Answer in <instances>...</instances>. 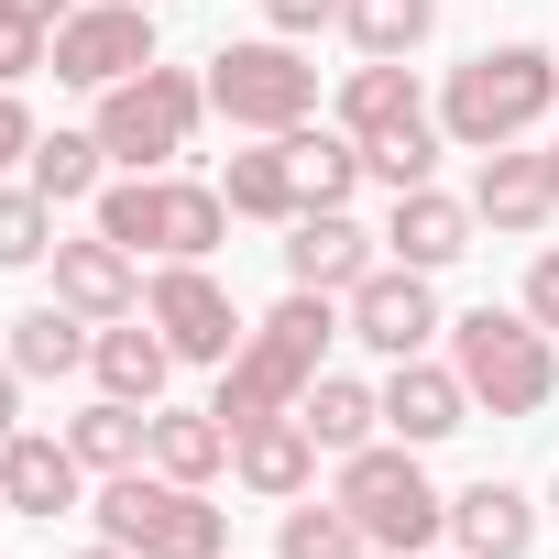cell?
I'll use <instances>...</instances> for the list:
<instances>
[{"mask_svg": "<svg viewBox=\"0 0 559 559\" xmlns=\"http://www.w3.org/2000/svg\"><path fill=\"white\" fill-rule=\"evenodd\" d=\"M341 341V297H319V286H286V297H274L252 330H241V352L219 362V428L241 439V428H263V417H297V395L330 373L319 352Z\"/></svg>", "mask_w": 559, "mask_h": 559, "instance_id": "cell-1", "label": "cell"}, {"mask_svg": "<svg viewBox=\"0 0 559 559\" xmlns=\"http://www.w3.org/2000/svg\"><path fill=\"white\" fill-rule=\"evenodd\" d=\"M559 110V56L548 45H483L439 78V132L450 154H493V143H526L537 121Z\"/></svg>", "mask_w": 559, "mask_h": 559, "instance_id": "cell-2", "label": "cell"}, {"mask_svg": "<svg viewBox=\"0 0 559 559\" xmlns=\"http://www.w3.org/2000/svg\"><path fill=\"white\" fill-rule=\"evenodd\" d=\"M88 230H110L121 252H154V263H209L230 241V198L209 176H110L88 198Z\"/></svg>", "mask_w": 559, "mask_h": 559, "instance_id": "cell-3", "label": "cell"}, {"mask_svg": "<svg viewBox=\"0 0 559 559\" xmlns=\"http://www.w3.org/2000/svg\"><path fill=\"white\" fill-rule=\"evenodd\" d=\"M88 515H99V537H121L143 559H230V504H209V483H176L154 461L110 472L88 493Z\"/></svg>", "mask_w": 559, "mask_h": 559, "instance_id": "cell-4", "label": "cell"}, {"mask_svg": "<svg viewBox=\"0 0 559 559\" xmlns=\"http://www.w3.org/2000/svg\"><path fill=\"white\" fill-rule=\"evenodd\" d=\"M198 121H209V78H187V67H143V78H121V88H99V154L121 165V176H165L187 143H198Z\"/></svg>", "mask_w": 559, "mask_h": 559, "instance_id": "cell-5", "label": "cell"}, {"mask_svg": "<svg viewBox=\"0 0 559 559\" xmlns=\"http://www.w3.org/2000/svg\"><path fill=\"white\" fill-rule=\"evenodd\" d=\"M450 362H461L472 406H493V417H537V406L559 395V341H548L526 308H472V319H450Z\"/></svg>", "mask_w": 559, "mask_h": 559, "instance_id": "cell-6", "label": "cell"}, {"mask_svg": "<svg viewBox=\"0 0 559 559\" xmlns=\"http://www.w3.org/2000/svg\"><path fill=\"white\" fill-rule=\"evenodd\" d=\"M330 493H341V504H352V526H362L373 548H395V559H417V548H439V537H450V493L428 483V461H417L406 439L352 450Z\"/></svg>", "mask_w": 559, "mask_h": 559, "instance_id": "cell-7", "label": "cell"}, {"mask_svg": "<svg viewBox=\"0 0 559 559\" xmlns=\"http://www.w3.org/2000/svg\"><path fill=\"white\" fill-rule=\"evenodd\" d=\"M209 110H219L230 132L274 143V132L319 121V67H308L286 34H241V45H219V56H209Z\"/></svg>", "mask_w": 559, "mask_h": 559, "instance_id": "cell-8", "label": "cell"}, {"mask_svg": "<svg viewBox=\"0 0 559 559\" xmlns=\"http://www.w3.org/2000/svg\"><path fill=\"white\" fill-rule=\"evenodd\" d=\"M143 319L176 341V362H209V373H219V362L241 352V330H252L209 263H154V274H143Z\"/></svg>", "mask_w": 559, "mask_h": 559, "instance_id": "cell-9", "label": "cell"}, {"mask_svg": "<svg viewBox=\"0 0 559 559\" xmlns=\"http://www.w3.org/2000/svg\"><path fill=\"white\" fill-rule=\"evenodd\" d=\"M154 67V12L143 0H78V12L56 23V78L67 88H121V78H143Z\"/></svg>", "mask_w": 559, "mask_h": 559, "instance_id": "cell-10", "label": "cell"}, {"mask_svg": "<svg viewBox=\"0 0 559 559\" xmlns=\"http://www.w3.org/2000/svg\"><path fill=\"white\" fill-rule=\"evenodd\" d=\"M341 330H352L362 352H384V362H417V352H428V341H439L450 319H439V286H428V274L384 252V263L362 274V286L341 297Z\"/></svg>", "mask_w": 559, "mask_h": 559, "instance_id": "cell-11", "label": "cell"}, {"mask_svg": "<svg viewBox=\"0 0 559 559\" xmlns=\"http://www.w3.org/2000/svg\"><path fill=\"white\" fill-rule=\"evenodd\" d=\"M56 308H78L88 330H110V319H143V252H121L110 230H78V241H56Z\"/></svg>", "mask_w": 559, "mask_h": 559, "instance_id": "cell-12", "label": "cell"}, {"mask_svg": "<svg viewBox=\"0 0 559 559\" xmlns=\"http://www.w3.org/2000/svg\"><path fill=\"white\" fill-rule=\"evenodd\" d=\"M373 263H384V230H362L352 209H297V219H286V286L352 297Z\"/></svg>", "mask_w": 559, "mask_h": 559, "instance_id": "cell-13", "label": "cell"}, {"mask_svg": "<svg viewBox=\"0 0 559 559\" xmlns=\"http://www.w3.org/2000/svg\"><path fill=\"white\" fill-rule=\"evenodd\" d=\"M472 219L504 230V241L548 230V219H559V176H548V154H537V143H493L483 176H472Z\"/></svg>", "mask_w": 559, "mask_h": 559, "instance_id": "cell-14", "label": "cell"}, {"mask_svg": "<svg viewBox=\"0 0 559 559\" xmlns=\"http://www.w3.org/2000/svg\"><path fill=\"white\" fill-rule=\"evenodd\" d=\"M472 428V384H461V362H395L384 373V439H406V450H439V439H461Z\"/></svg>", "mask_w": 559, "mask_h": 559, "instance_id": "cell-15", "label": "cell"}, {"mask_svg": "<svg viewBox=\"0 0 559 559\" xmlns=\"http://www.w3.org/2000/svg\"><path fill=\"white\" fill-rule=\"evenodd\" d=\"M537 526H548V504H537L526 483H504V472H483V483L450 493V548H461V559H526Z\"/></svg>", "mask_w": 559, "mask_h": 559, "instance_id": "cell-16", "label": "cell"}, {"mask_svg": "<svg viewBox=\"0 0 559 559\" xmlns=\"http://www.w3.org/2000/svg\"><path fill=\"white\" fill-rule=\"evenodd\" d=\"M0 493H12V515L56 526V515L88 504V461L67 439H45V428H12V439H0Z\"/></svg>", "mask_w": 559, "mask_h": 559, "instance_id": "cell-17", "label": "cell"}, {"mask_svg": "<svg viewBox=\"0 0 559 559\" xmlns=\"http://www.w3.org/2000/svg\"><path fill=\"white\" fill-rule=\"evenodd\" d=\"M230 483H241L252 504H297V493H319V439H308V417H263V428H241V439H230Z\"/></svg>", "mask_w": 559, "mask_h": 559, "instance_id": "cell-18", "label": "cell"}, {"mask_svg": "<svg viewBox=\"0 0 559 559\" xmlns=\"http://www.w3.org/2000/svg\"><path fill=\"white\" fill-rule=\"evenodd\" d=\"M341 132L352 143H384V132H406V121H428V88H417V67L406 56H362L352 78H341Z\"/></svg>", "mask_w": 559, "mask_h": 559, "instance_id": "cell-19", "label": "cell"}, {"mask_svg": "<svg viewBox=\"0 0 559 559\" xmlns=\"http://www.w3.org/2000/svg\"><path fill=\"white\" fill-rule=\"evenodd\" d=\"M472 198H450V187H406L395 198V219H384V252L395 263H417V274H439V263H461L472 252Z\"/></svg>", "mask_w": 559, "mask_h": 559, "instance_id": "cell-20", "label": "cell"}, {"mask_svg": "<svg viewBox=\"0 0 559 559\" xmlns=\"http://www.w3.org/2000/svg\"><path fill=\"white\" fill-rule=\"evenodd\" d=\"M88 373H99V395H132V406H165V373H176V341H165L154 319H110V330L88 341Z\"/></svg>", "mask_w": 559, "mask_h": 559, "instance_id": "cell-21", "label": "cell"}, {"mask_svg": "<svg viewBox=\"0 0 559 559\" xmlns=\"http://www.w3.org/2000/svg\"><path fill=\"white\" fill-rule=\"evenodd\" d=\"M88 341H99V330H88L78 308H56V297H45V308H23V319H12L0 362H12L23 384H67V373H88Z\"/></svg>", "mask_w": 559, "mask_h": 559, "instance_id": "cell-22", "label": "cell"}, {"mask_svg": "<svg viewBox=\"0 0 559 559\" xmlns=\"http://www.w3.org/2000/svg\"><path fill=\"white\" fill-rule=\"evenodd\" d=\"M286 143V176H297V209H352L362 187V143L341 121H297V132H274Z\"/></svg>", "mask_w": 559, "mask_h": 559, "instance_id": "cell-23", "label": "cell"}, {"mask_svg": "<svg viewBox=\"0 0 559 559\" xmlns=\"http://www.w3.org/2000/svg\"><path fill=\"white\" fill-rule=\"evenodd\" d=\"M297 417H308V439H319L330 461H352V450L384 439V384H362V373H319V384L297 395Z\"/></svg>", "mask_w": 559, "mask_h": 559, "instance_id": "cell-24", "label": "cell"}, {"mask_svg": "<svg viewBox=\"0 0 559 559\" xmlns=\"http://www.w3.org/2000/svg\"><path fill=\"white\" fill-rule=\"evenodd\" d=\"M67 450H78L88 472H132V461H154V406H132V395H88V406L67 417Z\"/></svg>", "mask_w": 559, "mask_h": 559, "instance_id": "cell-25", "label": "cell"}, {"mask_svg": "<svg viewBox=\"0 0 559 559\" xmlns=\"http://www.w3.org/2000/svg\"><path fill=\"white\" fill-rule=\"evenodd\" d=\"M154 472H176V483H219V472H230V428H219V406H154Z\"/></svg>", "mask_w": 559, "mask_h": 559, "instance_id": "cell-26", "label": "cell"}, {"mask_svg": "<svg viewBox=\"0 0 559 559\" xmlns=\"http://www.w3.org/2000/svg\"><path fill=\"white\" fill-rule=\"evenodd\" d=\"M373 537L352 526V504L341 493H297L286 504V526H274V559H362Z\"/></svg>", "mask_w": 559, "mask_h": 559, "instance_id": "cell-27", "label": "cell"}, {"mask_svg": "<svg viewBox=\"0 0 559 559\" xmlns=\"http://www.w3.org/2000/svg\"><path fill=\"white\" fill-rule=\"evenodd\" d=\"M219 198H230V219H297L286 143H252V154H230V165H219Z\"/></svg>", "mask_w": 559, "mask_h": 559, "instance_id": "cell-28", "label": "cell"}, {"mask_svg": "<svg viewBox=\"0 0 559 559\" xmlns=\"http://www.w3.org/2000/svg\"><path fill=\"white\" fill-rule=\"evenodd\" d=\"M23 176H34L56 209H78V198H99V187H110V154H99V132H45Z\"/></svg>", "mask_w": 559, "mask_h": 559, "instance_id": "cell-29", "label": "cell"}, {"mask_svg": "<svg viewBox=\"0 0 559 559\" xmlns=\"http://www.w3.org/2000/svg\"><path fill=\"white\" fill-rule=\"evenodd\" d=\"M341 34L362 56H417L439 34V0H341Z\"/></svg>", "mask_w": 559, "mask_h": 559, "instance_id": "cell-30", "label": "cell"}, {"mask_svg": "<svg viewBox=\"0 0 559 559\" xmlns=\"http://www.w3.org/2000/svg\"><path fill=\"white\" fill-rule=\"evenodd\" d=\"M439 154H450V132H439V121H406V132H384V143H362V176L406 198V187H439Z\"/></svg>", "mask_w": 559, "mask_h": 559, "instance_id": "cell-31", "label": "cell"}, {"mask_svg": "<svg viewBox=\"0 0 559 559\" xmlns=\"http://www.w3.org/2000/svg\"><path fill=\"white\" fill-rule=\"evenodd\" d=\"M23 263H56V198L34 176L0 187V274H23Z\"/></svg>", "mask_w": 559, "mask_h": 559, "instance_id": "cell-32", "label": "cell"}, {"mask_svg": "<svg viewBox=\"0 0 559 559\" xmlns=\"http://www.w3.org/2000/svg\"><path fill=\"white\" fill-rule=\"evenodd\" d=\"M34 67H56V23H34V12H0V88H23Z\"/></svg>", "mask_w": 559, "mask_h": 559, "instance_id": "cell-33", "label": "cell"}, {"mask_svg": "<svg viewBox=\"0 0 559 559\" xmlns=\"http://www.w3.org/2000/svg\"><path fill=\"white\" fill-rule=\"evenodd\" d=\"M515 308H526L537 330H559V241H548V252L526 263V286H515Z\"/></svg>", "mask_w": 559, "mask_h": 559, "instance_id": "cell-34", "label": "cell"}, {"mask_svg": "<svg viewBox=\"0 0 559 559\" xmlns=\"http://www.w3.org/2000/svg\"><path fill=\"white\" fill-rule=\"evenodd\" d=\"M319 23H341V0H263V34H286V45H308Z\"/></svg>", "mask_w": 559, "mask_h": 559, "instance_id": "cell-35", "label": "cell"}, {"mask_svg": "<svg viewBox=\"0 0 559 559\" xmlns=\"http://www.w3.org/2000/svg\"><path fill=\"white\" fill-rule=\"evenodd\" d=\"M34 110H23V88H0V176H12V165H34Z\"/></svg>", "mask_w": 559, "mask_h": 559, "instance_id": "cell-36", "label": "cell"}, {"mask_svg": "<svg viewBox=\"0 0 559 559\" xmlns=\"http://www.w3.org/2000/svg\"><path fill=\"white\" fill-rule=\"evenodd\" d=\"M0 12H34V23H67L78 0H0Z\"/></svg>", "mask_w": 559, "mask_h": 559, "instance_id": "cell-37", "label": "cell"}, {"mask_svg": "<svg viewBox=\"0 0 559 559\" xmlns=\"http://www.w3.org/2000/svg\"><path fill=\"white\" fill-rule=\"evenodd\" d=\"M12 406H23V373H12V362H0V439H12Z\"/></svg>", "mask_w": 559, "mask_h": 559, "instance_id": "cell-38", "label": "cell"}, {"mask_svg": "<svg viewBox=\"0 0 559 559\" xmlns=\"http://www.w3.org/2000/svg\"><path fill=\"white\" fill-rule=\"evenodd\" d=\"M78 559H143V548H121V537H88V548H78Z\"/></svg>", "mask_w": 559, "mask_h": 559, "instance_id": "cell-39", "label": "cell"}, {"mask_svg": "<svg viewBox=\"0 0 559 559\" xmlns=\"http://www.w3.org/2000/svg\"><path fill=\"white\" fill-rule=\"evenodd\" d=\"M548 176H559V143H548Z\"/></svg>", "mask_w": 559, "mask_h": 559, "instance_id": "cell-40", "label": "cell"}, {"mask_svg": "<svg viewBox=\"0 0 559 559\" xmlns=\"http://www.w3.org/2000/svg\"><path fill=\"white\" fill-rule=\"evenodd\" d=\"M548 515H559V483H548Z\"/></svg>", "mask_w": 559, "mask_h": 559, "instance_id": "cell-41", "label": "cell"}, {"mask_svg": "<svg viewBox=\"0 0 559 559\" xmlns=\"http://www.w3.org/2000/svg\"><path fill=\"white\" fill-rule=\"evenodd\" d=\"M143 12H165V0H143Z\"/></svg>", "mask_w": 559, "mask_h": 559, "instance_id": "cell-42", "label": "cell"}, {"mask_svg": "<svg viewBox=\"0 0 559 559\" xmlns=\"http://www.w3.org/2000/svg\"><path fill=\"white\" fill-rule=\"evenodd\" d=\"M0 515H12V493H0Z\"/></svg>", "mask_w": 559, "mask_h": 559, "instance_id": "cell-43", "label": "cell"}]
</instances>
